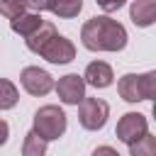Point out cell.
I'll return each instance as SVG.
<instances>
[{
	"mask_svg": "<svg viewBox=\"0 0 156 156\" xmlns=\"http://www.w3.org/2000/svg\"><path fill=\"white\" fill-rule=\"evenodd\" d=\"M127 29L112 17L98 15L80 27V41L88 51H122L127 46Z\"/></svg>",
	"mask_w": 156,
	"mask_h": 156,
	"instance_id": "cell-1",
	"label": "cell"
},
{
	"mask_svg": "<svg viewBox=\"0 0 156 156\" xmlns=\"http://www.w3.org/2000/svg\"><path fill=\"white\" fill-rule=\"evenodd\" d=\"M66 127H68V119H66V112L58 105H44L34 112L32 129L46 141H54V139L63 136Z\"/></svg>",
	"mask_w": 156,
	"mask_h": 156,
	"instance_id": "cell-2",
	"label": "cell"
},
{
	"mask_svg": "<svg viewBox=\"0 0 156 156\" xmlns=\"http://www.w3.org/2000/svg\"><path fill=\"white\" fill-rule=\"evenodd\" d=\"M78 122L83 129L88 132H98L107 124V117H110V105L102 100V98H83L78 105Z\"/></svg>",
	"mask_w": 156,
	"mask_h": 156,
	"instance_id": "cell-3",
	"label": "cell"
},
{
	"mask_svg": "<svg viewBox=\"0 0 156 156\" xmlns=\"http://www.w3.org/2000/svg\"><path fill=\"white\" fill-rule=\"evenodd\" d=\"M39 56L41 58H46L49 63H56V66H66V63H71L73 58H76V46H73V41L68 39V37H63V34H54L44 46H41V51H39Z\"/></svg>",
	"mask_w": 156,
	"mask_h": 156,
	"instance_id": "cell-4",
	"label": "cell"
},
{
	"mask_svg": "<svg viewBox=\"0 0 156 156\" xmlns=\"http://www.w3.org/2000/svg\"><path fill=\"white\" fill-rule=\"evenodd\" d=\"M20 83H22V88H24L29 95H34V98L49 95V93L54 90V85H56L54 78H51V73L44 71V68H39V66H27V68H22Z\"/></svg>",
	"mask_w": 156,
	"mask_h": 156,
	"instance_id": "cell-5",
	"label": "cell"
},
{
	"mask_svg": "<svg viewBox=\"0 0 156 156\" xmlns=\"http://www.w3.org/2000/svg\"><path fill=\"white\" fill-rule=\"evenodd\" d=\"M146 132H149V122H146V117L141 112H124L119 117V122H117V129H115L117 139L122 144H127V146L139 141Z\"/></svg>",
	"mask_w": 156,
	"mask_h": 156,
	"instance_id": "cell-6",
	"label": "cell"
},
{
	"mask_svg": "<svg viewBox=\"0 0 156 156\" xmlns=\"http://www.w3.org/2000/svg\"><path fill=\"white\" fill-rule=\"evenodd\" d=\"M58 100L63 105H78L85 98V78L78 73H66L58 78V83L54 85Z\"/></svg>",
	"mask_w": 156,
	"mask_h": 156,
	"instance_id": "cell-7",
	"label": "cell"
},
{
	"mask_svg": "<svg viewBox=\"0 0 156 156\" xmlns=\"http://www.w3.org/2000/svg\"><path fill=\"white\" fill-rule=\"evenodd\" d=\"M83 78H85V85H93V88L102 90V88L112 85L115 73H112L110 63H105V61H90L88 68H85V73H83Z\"/></svg>",
	"mask_w": 156,
	"mask_h": 156,
	"instance_id": "cell-8",
	"label": "cell"
},
{
	"mask_svg": "<svg viewBox=\"0 0 156 156\" xmlns=\"http://www.w3.org/2000/svg\"><path fill=\"white\" fill-rule=\"evenodd\" d=\"M129 20L136 27L156 24V0H134L129 5Z\"/></svg>",
	"mask_w": 156,
	"mask_h": 156,
	"instance_id": "cell-9",
	"label": "cell"
},
{
	"mask_svg": "<svg viewBox=\"0 0 156 156\" xmlns=\"http://www.w3.org/2000/svg\"><path fill=\"white\" fill-rule=\"evenodd\" d=\"M41 22H44V20H41L39 12H27V10H24V12L17 15L15 20H10V29H12L15 34H20V37L27 39L32 32H37V29L41 27Z\"/></svg>",
	"mask_w": 156,
	"mask_h": 156,
	"instance_id": "cell-10",
	"label": "cell"
},
{
	"mask_svg": "<svg viewBox=\"0 0 156 156\" xmlns=\"http://www.w3.org/2000/svg\"><path fill=\"white\" fill-rule=\"evenodd\" d=\"M117 93L124 102H141V90H139V73H124L117 80Z\"/></svg>",
	"mask_w": 156,
	"mask_h": 156,
	"instance_id": "cell-11",
	"label": "cell"
},
{
	"mask_svg": "<svg viewBox=\"0 0 156 156\" xmlns=\"http://www.w3.org/2000/svg\"><path fill=\"white\" fill-rule=\"evenodd\" d=\"M54 34H56V27H54L51 22H41V27H39L37 32H32V34L24 39V41H27V49H29L32 54H39L41 46H44Z\"/></svg>",
	"mask_w": 156,
	"mask_h": 156,
	"instance_id": "cell-12",
	"label": "cell"
},
{
	"mask_svg": "<svg viewBox=\"0 0 156 156\" xmlns=\"http://www.w3.org/2000/svg\"><path fill=\"white\" fill-rule=\"evenodd\" d=\"M20 102V90L12 80L0 78V110H12Z\"/></svg>",
	"mask_w": 156,
	"mask_h": 156,
	"instance_id": "cell-13",
	"label": "cell"
},
{
	"mask_svg": "<svg viewBox=\"0 0 156 156\" xmlns=\"http://www.w3.org/2000/svg\"><path fill=\"white\" fill-rule=\"evenodd\" d=\"M46 139H41L34 129L32 132H27V136H24V144H22V154L24 156H44L46 154Z\"/></svg>",
	"mask_w": 156,
	"mask_h": 156,
	"instance_id": "cell-14",
	"label": "cell"
},
{
	"mask_svg": "<svg viewBox=\"0 0 156 156\" xmlns=\"http://www.w3.org/2000/svg\"><path fill=\"white\" fill-rule=\"evenodd\" d=\"M80 10H83V0H56L51 7V12L61 20H73V17H78Z\"/></svg>",
	"mask_w": 156,
	"mask_h": 156,
	"instance_id": "cell-15",
	"label": "cell"
},
{
	"mask_svg": "<svg viewBox=\"0 0 156 156\" xmlns=\"http://www.w3.org/2000/svg\"><path fill=\"white\" fill-rule=\"evenodd\" d=\"M129 154L132 156H156V136L146 132L139 141L129 144Z\"/></svg>",
	"mask_w": 156,
	"mask_h": 156,
	"instance_id": "cell-16",
	"label": "cell"
},
{
	"mask_svg": "<svg viewBox=\"0 0 156 156\" xmlns=\"http://www.w3.org/2000/svg\"><path fill=\"white\" fill-rule=\"evenodd\" d=\"M139 90L141 100H156V71L139 73Z\"/></svg>",
	"mask_w": 156,
	"mask_h": 156,
	"instance_id": "cell-17",
	"label": "cell"
},
{
	"mask_svg": "<svg viewBox=\"0 0 156 156\" xmlns=\"http://www.w3.org/2000/svg\"><path fill=\"white\" fill-rule=\"evenodd\" d=\"M27 10L24 0H0V15L7 20H15L17 15H22Z\"/></svg>",
	"mask_w": 156,
	"mask_h": 156,
	"instance_id": "cell-18",
	"label": "cell"
},
{
	"mask_svg": "<svg viewBox=\"0 0 156 156\" xmlns=\"http://www.w3.org/2000/svg\"><path fill=\"white\" fill-rule=\"evenodd\" d=\"M95 2H98V7L105 10V12H117L119 7H124L127 0H95Z\"/></svg>",
	"mask_w": 156,
	"mask_h": 156,
	"instance_id": "cell-19",
	"label": "cell"
},
{
	"mask_svg": "<svg viewBox=\"0 0 156 156\" xmlns=\"http://www.w3.org/2000/svg\"><path fill=\"white\" fill-rule=\"evenodd\" d=\"M54 2H56V0H24V5H27V7H32V10H37V12H44V10H49V12H51Z\"/></svg>",
	"mask_w": 156,
	"mask_h": 156,
	"instance_id": "cell-20",
	"label": "cell"
},
{
	"mask_svg": "<svg viewBox=\"0 0 156 156\" xmlns=\"http://www.w3.org/2000/svg\"><path fill=\"white\" fill-rule=\"evenodd\" d=\"M7 136H10V124L5 119H0V146L7 144Z\"/></svg>",
	"mask_w": 156,
	"mask_h": 156,
	"instance_id": "cell-21",
	"label": "cell"
},
{
	"mask_svg": "<svg viewBox=\"0 0 156 156\" xmlns=\"http://www.w3.org/2000/svg\"><path fill=\"white\" fill-rule=\"evenodd\" d=\"M95 154H117V149H112V146H98Z\"/></svg>",
	"mask_w": 156,
	"mask_h": 156,
	"instance_id": "cell-22",
	"label": "cell"
},
{
	"mask_svg": "<svg viewBox=\"0 0 156 156\" xmlns=\"http://www.w3.org/2000/svg\"><path fill=\"white\" fill-rule=\"evenodd\" d=\"M151 115H154V119H156V100H154V110H151Z\"/></svg>",
	"mask_w": 156,
	"mask_h": 156,
	"instance_id": "cell-23",
	"label": "cell"
}]
</instances>
